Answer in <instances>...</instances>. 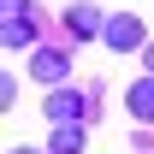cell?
Wrapping results in <instances>:
<instances>
[{"mask_svg": "<svg viewBox=\"0 0 154 154\" xmlns=\"http://www.w3.org/2000/svg\"><path fill=\"white\" fill-rule=\"evenodd\" d=\"M101 36H107V48H113V54H136V48H142V24H136L131 12H119V18H107V30H101Z\"/></svg>", "mask_w": 154, "mask_h": 154, "instance_id": "1", "label": "cell"}, {"mask_svg": "<svg viewBox=\"0 0 154 154\" xmlns=\"http://www.w3.org/2000/svg\"><path fill=\"white\" fill-rule=\"evenodd\" d=\"M148 71H154V48H148Z\"/></svg>", "mask_w": 154, "mask_h": 154, "instance_id": "9", "label": "cell"}, {"mask_svg": "<svg viewBox=\"0 0 154 154\" xmlns=\"http://www.w3.org/2000/svg\"><path fill=\"white\" fill-rule=\"evenodd\" d=\"M65 71H71V59H65V54H36V77H42V83H59Z\"/></svg>", "mask_w": 154, "mask_h": 154, "instance_id": "6", "label": "cell"}, {"mask_svg": "<svg viewBox=\"0 0 154 154\" xmlns=\"http://www.w3.org/2000/svg\"><path fill=\"white\" fill-rule=\"evenodd\" d=\"M65 24H71V36H101V30H107L101 6H71V12H65Z\"/></svg>", "mask_w": 154, "mask_h": 154, "instance_id": "3", "label": "cell"}, {"mask_svg": "<svg viewBox=\"0 0 154 154\" xmlns=\"http://www.w3.org/2000/svg\"><path fill=\"white\" fill-rule=\"evenodd\" d=\"M0 12H6V18H18V12H24V0H6V6H0Z\"/></svg>", "mask_w": 154, "mask_h": 154, "instance_id": "8", "label": "cell"}, {"mask_svg": "<svg viewBox=\"0 0 154 154\" xmlns=\"http://www.w3.org/2000/svg\"><path fill=\"white\" fill-rule=\"evenodd\" d=\"M131 119H142V125H154V71H148V77H142V83L131 89Z\"/></svg>", "mask_w": 154, "mask_h": 154, "instance_id": "4", "label": "cell"}, {"mask_svg": "<svg viewBox=\"0 0 154 154\" xmlns=\"http://www.w3.org/2000/svg\"><path fill=\"white\" fill-rule=\"evenodd\" d=\"M24 42H36V30H30L24 18H12L6 24V48H24Z\"/></svg>", "mask_w": 154, "mask_h": 154, "instance_id": "7", "label": "cell"}, {"mask_svg": "<svg viewBox=\"0 0 154 154\" xmlns=\"http://www.w3.org/2000/svg\"><path fill=\"white\" fill-rule=\"evenodd\" d=\"M48 119H54V125H83V119H89V101L77 95V89H59V95L48 101Z\"/></svg>", "mask_w": 154, "mask_h": 154, "instance_id": "2", "label": "cell"}, {"mask_svg": "<svg viewBox=\"0 0 154 154\" xmlns=\"http://www.w3.org/2000/svg\"><path fill=\"white\" fill-rule=\"evenodd\" d=\"M12 154H30V148H12Z\"/></svg>", "mask_w": 154, "mask_h": 154, "instance_id": "10", "label": "cell"}, {"mask_svg": "<svg viewBox=\"0 0 154 154\" xmlns=\"http://www.w3.org/2000/svg\"><path fill=\"white\" fill-rule=\"evenodd\" d=\"M48 154H83V125H59L54 142H48Z\"/></svg>", "mask_w": 154, "mask_h": 154, "instance_id": "5", "label": "cell"}]
</instances>
